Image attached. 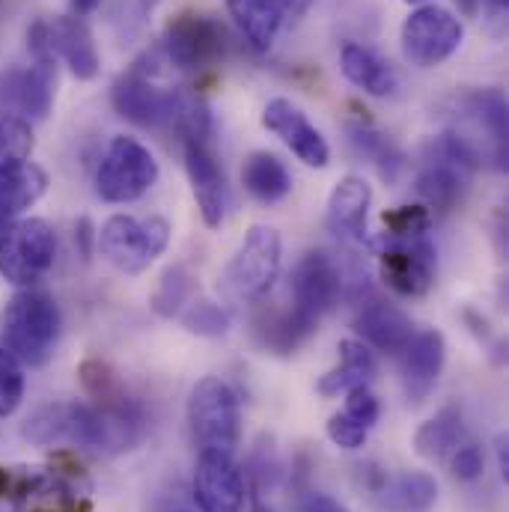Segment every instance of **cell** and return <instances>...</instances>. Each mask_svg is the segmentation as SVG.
Masks as SVG:
<instances>
[{
    "instance_id": "cell-27",
    "label": "cell",
    "mask_w": 509,
    "mask_h": 512,
    "mask_svg": "<svg viewBox=\"0 0 509 512\" xmlns=\"http://www.w3.org/2000/svg\"><path fill=\"white\" fill-rule=\"evenodd\" d=\"M227 9L254 51H268L286 21L280 0H227Z\"/></svg>"
},
{
    "instance_id": "cell-3",
    "label": "cell",
    "mask_w": 509,
    "mask_h": 512,
    "mask_svg": "<svg viewBox=\"0 0 509 512\" xmlns=\"http://www.w3.org/2000/svg\"><path fill=\"white\" fill-rule=\"evenodd\" d=\"M60 331L63 316L57 301L33 286L15 292L0 313V349L30 370H39L54 358Z\"/></svg>"
},
{
    "instance_id": "cell-41",
    "label": "cell",
    "mask_w": 509,
    "mask_h": 512,
    "mask_svg": "<svg viewBox=\"0 0 509 512\" xmlns=\"http://www.w3.org/2000/svg\"><path fill=\"white\" fill-rule=\"evenodd\" d=\"M328 438L340 447V450H361L370 438V429H364L358 420H352L346 411L334 414L328 420Z\"/></svg>"
},
{
    "instance_id": "cell-12",
    "label": "cell",
    "mask_w": 509,
    "mask_h": 512,
    "mask_svg": "<svg viewBox=\"0 0 509 512\" xmlns=\"http://www.w3.org/2000/svg\"><path fill=\"white\" fill-rule=\"evenodd\" d=\"M465 39L462 21L444 6H417L402 24V54L417 69H432L450 60Z\"/></svg>"
},
{
    "instance_id": "cell-37",
    "label": "cell",
    "mask_w": 509,
    "mask_h": 512,
    "mask_svg": "<svg viewBox=\"0 0 509 512\" xmlns=\"http://www.w3.org/2000/svg\"><path fill=\"white\" fill-rule=\"evenodd\" d=\"M432 224V212L426 206H399L384 212V236L387 239H420Z\"/></svg>"
},
{
    "instance_id": "cell-36",
    "label": "cell",
    "mask_w": 509,
    "mask_h": 512,
    "mask_svg": "<svg viewBox=\"0 0 509 512\" xmlns=\"http://www.w3.org/2000/svg\"><path fill=\"white\" fill-rule=\"evenodd\" d=\"M179 316H182V325L197 337H212L215 340V337H224L230 331V316L215 301H203V298L191 301L188 310H182Z\"/></svg>"
},
{
    "instance_id": "cell-18",
    "label": "cell",
    "mask_w": 509,
    "mask_h": 512,
    "mask_svg": "<svg viewBox=\"0 0 509 512\" xmlns=\"http://www.w3.org/2000/svg\"><path fill=\"white\" fill-rule=\"evenodd\" d=\"M262 126L277 134L286 149L307 167H328L331 164V146L322 137V131L307 120V114L292 105L289 99H271L262 108Z\"/></svg>"
},
{
    "instance_id": "cell-10",
    "label": "cell",
    "mask_w": 509,
    "mask_h": 512,
    "mask_svg": "<svg viewBox=\"0 0 509 512\" xmlns=\"http://www.w3.org/2000/svg\"><path fill=\"white\" fill-rule=\"evenodd\" d=\"M283 242L274 227L256 224L248 230L242 248L230 259L224 271V292L233 301H259L268 295L280 274Z\"/></svg>"
},
{
    "instance_id": "cell-13",
    "label": "cell",
    "mask_w": 509,
    "mask_h": 512,
    "mask_svg": "<svg viewBox=\"0 0 509 512\" xmlns=\"http://www.w3.org/2000/svg\"><path fill=\"white\" fill-rule=\"evenodd\" d=\"M227 51V30L221 21L197 12L176 15L161 39V54L176 69H206Z\"/></svg>"
},
{
    "instance_id": "cell-31",
    "label": "cell",
    "mask_w": 509,
    "mask_h": 512,
    "mask_svg": "<svg viewBox=\"0 0 509 512\" xmlns=\"http://www.w3.org/2000/svg\"><path fill=\"white\" fill-rule=\"evenodd\" d=\"M66 492L60 477L45 468H0V512H24L33 495Z\"/></svg>"
},
{
    "instance_id": "cell-44",
    "label": "cell",
    "mask_w": 509,
    "mask_h": 512,
    "mask_svg": "<svg viewBox=\"0 0 509 512\" xmlns=\"http://www.w3.org/2000/svg\"><path fill=\"white\" fill-rule=\"evenodd\" d=\"M75 239L81 242V256L84 259H90V254H93V242H96V233H93V224H90V218H81L78 221V227H75Z\"/></svg>"
},
{
    "instance_id": "cell-43",
    "label": "cell",
    "mask_w": 509,
    "mask_h": 512,
    "mask_svg": "<svg viewBox=\"0 0 509 512\" xmlns=\"http://www.w3.org/2000/svg\"><path fill=\"white\" fill-rule=\"evenodd\" d=\"M507 3L509 0H459V6L465 9V15H480V12H486L492 21H504Z\"/></svg>"
},
{
    "instance_id": "cell-45",
    "label": "cell",
    "mask_w": 509,
    "mask_h": 512,
    "mask_svg": "<svg viewBox=\"0 0 509 512\" xmlns=\"http://www.w3.org/2000/svg\"><path fill=\"white\" fill-rule=\"evenodd\" d=\"M280 3H283V15L286 18H301L313 6V0H280Z\"/></svg>"
},
{
    "instance_id": "cell-46",
    "label": "cell",
    "mask_w": 509,
    "mask_h": 512,
    "mask_svg": "<svg viewBox=\"0 0 509 512\" xmlns=\"http://www.w3.org/2000/svg\"><path fill=\"white\" fill-rule=\"evenodd\" d=\"M69 3H72V9H75V15H78V18L93 15V12L102 6V0H69Z\"/></svg>"
},
{
    "instance_id": "cell-23",
    "label": "cell",
    "mask_w": 509,
    "mask_h": 512,
    "mask_svg": "<svg viewBox=\"0 0 509 512\" xmlns=\"http://www.w3.org/2000/svg\"><path fill=\"white\" fill-rule=\"evenodd\" d=\"M316 328L319 322L289 304L283 310H268L256 319V340L271 355H292L316 334Z\"/></svg>"
},
{
    "instance_id": "cell-5",
    "label": "cell",
    "mask_w": 509,
    "mask_h": 512,
    "mask_svg": "<svg viewBox=\"0 0 509 512\" xmlns=\"http://www.w3.org/2000/svg\"><path fill=\"white\" fill-rule=\"evenodd\" d=\"M188 423L194 441L200 444V453L209 450L233 456L242 435L239 393L218 376L200 379L188 396Z\"/></svg>"
},
{
    "instance_id": "cell-29",
    "label": "cell",
    "mask_w": 509,
    "mask_h": 512,
    "mask_svg": "<svg viewBox=\"0 0 509 512\" xmlns=\"http://www.w3.org/2000/svg\"><path fill=\"white\" fill-rule=\"evenodd\" d=\"M379 501L390 512H429L438 501V483L426 471H405L384 480Z\"/></svg>"
},
{
    "instance_id": "cell-1",
    "label": "cell",
    "mask_w": 509,
    "mask_h": 512,
    "mask_svg": "<svg viewBox=\"0 0 509 512\" xmlns=\"http://www.w3.org/2000/svg\"><path fill=\"white\" fill-rule=\"evenodd\" d=\"M146 417L143 408L126 399L117 405H93V402H51L36 408L21 435L39 447H84L105 456H120L134 450L143 441Z\"/></svg>"
},
{
    "instance_id": "cell-19",
    "label": "cell",
    "mask_w": 509,
    "mask_h": 512,
    "mask_svg": "<svg viewBox=\"0 0 509 512\" xmlns=\"http://www.w3.org/2000/svg\"><path fill=\"white\" fill-rule=\"evenodd\" d=\"M399 355H402V384H405L408 399L423 402L444 373V361H447L444 334L435 328L414 331Z\"/></svg>"
},
{
    "instance_id": "cell-17",
    "label": "cell",
    "mask_w": 509,
    "mask_h": 512,
    "mask_svg": "<svg viewBox=\"0 0 509 512\" xmlns=\"http://www.w3.org/2000/svg\"><path fill=\"white\" fill-rule=\"evenodd\" d=\"M191 492L200 512H242L245 510V477L233 456L203 450L194 468Z\"/></svg>"
},
{
    "instance_id": "cell-14",
    "label": "cell",
    "mask_w": 509,
    "mask_h": 512,
    "mask_svg": "<svg viewBox=\"0 0 509 512\" xmlns=\"http://www.w3.org/2000/svg\"><path fill=\"white\" fill-rule=\"evenodd\" d=\"M379 271L384 286L402 298H420L435 283V248L420 239H382Z\"/></svg>"
},
{
    "instance_id": "cell-33",
    "label": "cell",
    "mask_w": 509,
    "mask_h": 512,
    "mask_svg": "<svg viewBox=\"0 0 509 512\" xmlns=\"http://www.w3.org/2000/svg\"><path fill=\"white\" fill-rule=\"evenodd\" d=\"M194 292V274L185 265H173L164 271V277L158 280L155 292H152V310L164 319H173L182 313V307L191 301Z\"/></svg>"
},
{
    "instance_id": "cell-34",
    "label": "cell",
    "mask_w": 509,
    "mask_h": 512,
    "mask_svg": "<svg viewBox=\"0 0 509 512\" xmlns=\"http://www.w3.org/2000/svg\"><path fill=\"white\" fill-rule=\"evenodd\" d=\"M78 379L84 384V393L93 399V405H117L126 402L128 393L123 387V379L108 361L90 358L78 367Z\"/></svg>"
},
{
    "instance_id": "cell-40",
    "label": "cell",
    "mask_w": 509,
    "mask_h": 512,
    "mask_svg": "<svg viewBox=\"0 0 509 512\" xmlns=\"http://www.w3.org/2000/svg\"><path fill=\"white\" fill-rule=\"evenodd\" d=\"M352 420H358L364 429H373L382 417V405L376 399V393L370 387H352L346 393V408H343Z\"/></svg>"
},
{
    "instance_id": "cell-7",
    "label": "cell",
    "mask_w": 509,
    "mask_h": 512,
    "mask_svg": "<svg viewBox=\"0 0 509 512\" xmlns=\"http://www.w3.org/2000/svg\"><path fill=\"white\" fill-rule=\"evenodd\" d=\"M57 262V233L42 218H24L0 227V274L18 286H36Z\"/></svg>"
},
{
    "instance_id": "cell-26",
    "label": "cell",
    "mask_w": 509,
    "mask_h": 512,
    "mask_svg": "<svg viewBox=\"0 0 509 512\" xmlns=\"http://www.w3.org/2000/svg\"><path fill=\"white\" fill-rule=\"evenodd\" d=\"M48 188V176L42 167L24 161L18 167H9L0 173V227L18 221L21 212H27Z\"/></svg>"
},
{
    "instance_id": "cell-24",
    "label": "cell",
    "mask_w": 509,
    "mask_h": 512,
    "mask_svg": "<svg viewBox=\"0 0 509 512\" xmlns=\"http://www.w3.org/2000/svg\"><path fill=\"white\" fill-rule=\"evenodd\" d=\"M340 69L346 75V81L358 90H364L367 96H393L396 87H399V78L393 72L390 63H384L382 57L358 42H346L343 51H340Z\"/></svg>"
},
{
    "instance_id": "cell-8",
    "label": "cell",
    "mask_w": 509,
    "mask_h": 512,
    "mask_svg": "<svg viewBox=\"0 0 509 512\" xmlns=\"http://www.w3.org/2000/svg\"><path fill=\"white\" fill-rule=\"evenodd\" d=\"M477 161L444 131L423 149V164L417 173V191L426 200V209L432 212H453L471 179H474Z\"/></svg>"
},
{
    "instance_id": "cell-4",
    "label": "cell",
    "mask_w": 509,
    "mask_h": 512,
    "mask_svg": "<svg viewBox=\"0 0 509 512\" xmlns=\"http://www.w3.org/2000/svg\"><path fill=\"white\" fill-rule=\"evenodd\" d=\"M447 134L480 164L507 167V99L501 90H471L456 99Z\"/></svg>"
},
{
    "instance_id": "cell-39",
    "label": "cell",
    "mask_w": 509,
    "mask_h": 512,
    "mask_svg": "<svg viewBox=\"0 0 509 512\" xmlns=\"http://www.w3.org/2000/svg\"><path fill=\"white\" fill-rule=\"evenodd\" d=\"M450 471L459 483H477L486 471V456H483V447L477 441H462L450 456Z\"/></svg>"
},
{
    "instance_id": "cell-32",
    "label": "cell",
    "mask_w": 509,
    "mask_h": 512,
    "mask_svg": "<svg viewBox=\"0 0 509 512\" xmlns=\"http://www.w3.org/2000/svg\"><path fill=\"white\" fill-rule=\"evenodd\" d=\"M346 134H349L352 149L361 158H367L384 179H396L399 176V170L405 167V155H402V149L390 137H384L379 128L370 126V123H349Z\"/></svg>"
},
{
    "instance_id": "cell-28",
    "label": "cell",
    "mask_w": 509,
    "mask_h": 512,
    "mask_svg": "<svg viewBox=\"0 0 509 512\" xmlns=\"http://www.w3.org/2000/svg\"><path fill=\"white\" fill-rule=\"evenodd\" d=\"M242 185H245V191H248L254 200L271 206V203H280V200L289 197V191H292V176H289L286 164H283L274 152H262V149H259V152H251V155L245 158Z\"/></svg>"
},
{
    "instance_id": "cell-20",
    "label": "cell",
    "mask_w": 509,
    "mask_h": 512,
    "mask_svg": "<svg viewBox=\"0 0 509 512\" xmlns=\"http://www.w3.org/2000/svg\"><path fill=\"white\" fill-rule=\"evenodd\" d=\"M355 334L361 337V343H367L376 352L399 355L411 340L414 325L396 304L384 301L379 295H370L355 316Z\"/></svg>"
},
{
    "instance_id": "cell-2",
    "label": "cell",
    "mask_w": 509,
    "mask_h": 512,
    "mask_svg": "<svg viewBox=\"0 0 509 512\" xmlns=\"http://www.w3.org/2000/svg\"><path fill=\"white\" fill-rule=\"evenodd\" d=\"M176 128L182 134V155H185V170L188 182L197 200V209L203 215L206 227H221L230 209V188L224 167L215 152V126L212 114L203 102H185Z\"/></svg>"
},
{
    "instance_id": "cell-38",
    "label": "cell",
    "mask_w": 509,
    "mask_h": 512,
    "mask_svg": "<svg viewBox=\"0 0 509 512\" xmlns=\"http://www.w3.org/2000/svg\"><path fill=\"white\" fill-rule=\"evenodd\" d=\"M21 399H24V370L6 349H0V420L12 417Z\"/></svg>"
},
{
    "instance_id": "cell-9",
    "label": "cell",
    "mask_w": 509,
    "mask_h": 512,
    "mask_svg": "<svg viewBox=\"0 0 509 512\" xmlns=\"http://www.w3.org/2000/svg\"><path fill=\"white\" fill-rule=\"evenodd\" d=\"M158 182L155 155L134 137L117 134L99 167H96V191L105 203H134Z\"/></svg>"
},
{
    "instance_id": "cell-42",
    "label": "cell",
    "mask_w": 509,
    "mask_h": 512,
    "mask_svg": "<svg viewBox=\"0 0 509 512\" xmlns=\"http://www.w3.org/2000/svg\"><path fill=\"white\" fill-rule=\"evenodd\" d=\"M298 512H349L346 504H340L337 498L325 495V492H307L298 501Z\"/></svg>"
},
{
    "instance_id": "cell-22",
    "label": "cell",
    "mask_w": 509,
    "mask_h": 512,
    "mask_svg": "<svg viewBox=\"0 0 509 512\" xmlns=\"http://www.w3.org/2000/svg\"><path fill=\"white\" fill-rule=\"evenodd\" d=\"M51 54L60 57L78 81H93L99 75V48L84 18L63 15L48 21Z\"/></svg>"
},
{
    "instance_id": "cell-47",
    "label": "cell",
    "mask_w": 509,
    "mask_h": 512,
    "mask_svg": "<svg viewBox=\"0 0 509 512\" xmlns=\"http://www.w3.org/2000/svg\"><path fill=\"white\" fill-rule=\"evenodd\" d=\"M498 462H501V477L507 480L509 474V453H507V438L498 441Z\"/></svg>"
},
{
    "instance_id": "cell-6",
    "label": "cell",
    "mask_w": 509,
    "mask_h": 512,
    "mask_svg": "<svg viewBox=\"0 0 509 512\" xmlns=\"http://www.w3.org/2000/svg\"><path fill=\"white\" fill-rule=\"evenodd\" d=\"M102 256L123 274L146 271L170 245V224L158 215H111L96 233Z\"/></svg>"
},
{
    "instance_id": "cell-48",
    "label": "cell",
    "mask_w": 509,
    "mask_h": 512,
    "mask_svg": "<svg viewBox=\"0 0 509 512\" xmlns=\"http://www.w3.org/2000/svg\"><path fill=\"white\" fill-rule=\"evenodd\" d=\"M405 3H426V0H405Z\"/></svg>"
},
{
    "instance_id": "cell-21",
    "label": "cell",
    "mask_w": 509,
    "mask_h": 512,
    "mask_svg": "<svg viewBox=\"0 0 509 512\" xmlns=\"http://www.w3.org/2000/svg\"><path fill=\"white\" fill-rule=\"evenodd\" d=\"M373 206V188L361 176H343L328 197L325 224L340 242H361L367 233V215Z\"/></svg>"
},
{
    "instance_id": "cell-16",
    "label": "cell",
    "mask_w": 509,
    "mask_h": 512,
    "mask_svg": "<svg viewBox=\"0 0 509 512\" xmlns=\"http://www.w3.org/2000/svg\"><path fill=\"white\" fill-rule=\"evenodd\" d=\"M57 93L54 57L33 60L27 69H12L0 78V111L21 120H45Z\"/></svg>"
},
{
    "instance_id": "cell-35",
    "label": "cell",
    "mask_w": 509,
    "mask_h": 512,
    "mask_svg": "<svg viewBox=\"0 0 509 512\" xmlns=\"http://www.w3.org/2000/svg\"><path fill=\"white\" fill-rule=\"evenodd\" d=\"M33 152V131L30 123L12 114H0V173L18 167Z\"/></svg>"
},
{
    "instance_id": "cell-15",
    "label": "cell",
    "mask_w": 509,
    "mask_h": 512,
    "mask_svg": "<svg viewBox=\"0 0 509 512\" xmlns=\"http://www.w3.org/2000/svg\"><path fill=\"white\" fill-rule=\"evenodd\" d=\"M289 289L292 307L310 316L313 322H322V316H328L343 298V271L334 262V256L325 251H310L295 265Z\"/></svg>"
},
{
    "instance_id": "cell-30",
    "label": "cell",
    "mask_w": 509,
    "mask_h": 512,
    "mask_svg": "<svg viewBox=\"0 0 509 512\" xmlns=\"http://www.w3.org/2000/svg\"><path fill=\"white\" fill-rule=\"evenodd\" d=\"M465 441V417H462V408L456 405H447L441 408L435 417H429L417 435H414V450L417 456L429 459V462H441L447 459L459 444Z\"/></svg>"
},
{
    "instance_id": "cell-25",
    "label": "cell",
    "mask_w": 509,
    "mask_h": 512,
    "mask_svg": "<svg viewBox=\"0 0 509 512\" xmlns=\"http://www.w3.org/2000/svg\"><path fill=\"white\" fill-rule=\"evenodd\" d=\"M337 352H340V364L319 379V384H316L319 393L322 396H340V393H349L352 387H370V382L379 373L376 352L361 340H343Z\"/></svg>"
},
{
    "instance_id": "cell-11",
    "label": "cell",
    "mask_w": 509,
    "mask_h": 512,
    "mask_svg": "<svg viewBox=\"0 0 509 512\" xmlns=\"http://www.w3.org/2000/svg\"><path fill=\"white\" fill-rule=\"evenodd\" d=\"M111 102L114 111L134 126L164 128L176 126L188 99L179 90L152 84V72H146L143 63H134L126 75L117 78L111 90Z\"/></svg>"
}]
</instances>
